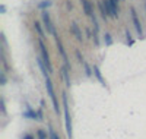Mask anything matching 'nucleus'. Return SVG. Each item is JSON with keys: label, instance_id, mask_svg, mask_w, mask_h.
<instances>
[{"label": "nucleus", "instance_id": "obj_20", "mask_svg": "<svg viewBox=\"0 0 146 139\" xmlns=\"http://www.w3.org/2000/svg\"><path fill=\"white\" fill-rule=\"evenodd\" d=\"M83 69H85V75H86L88 78H91L92 75H94V72H92V66H89L88 63H85V65H83Z\"/></svg>", "mask_w": 146, "mask_h": 139}, {"label": "nucleus", "instance_id": "obj_27", "mask_svg": "<svg viewBox=\"0 0 146 139\" xmlns=\"http://www.w3.org/2000/svg\"><path fill=\"white\" fill-rule=\"evenodd\" d=\"M22 139H35V136L32 133H25V135L22 136Z\"/></svg>", "mask_w": 146, "mask_h": 139}, {"label": "nucleus", "instance_id": "obj_30", "mask_svg": "<svg viewBox=\"0 0 146 139\" xmlns=\"http://www.w3.org/2000/svg\"><path fill=\"white\" fill-rule=\"evenodd\" d=\"M0 13H2V15H3V13H6V6H5V5L0 6Z\"/></svg>", "mask_w": 146, "mask_h": 139}, {"label": "nucleus", "instance_id": "obj_28", "mask_svg": "<svg viewBox=\"0 0 146 139\" xmlns=\"http://www.w3.org/2000/svg\"><path fill=\"white\" fill-rule=\"evenodd\" d=\"M85 35H86L88 38H91V37H92V31L89 28H85Z\"/></svg>", "mask_w": 146, "mask_h": 139}, {"label": "nucleus", "instance_id": "obj_5", "mask_svg": "<svg viewBox=\"0 0 146 139\" xmlns=\"http://www.w3.org/2000/svg\"><path fill=\"white\" fill-rule=\"evenodd\" d=\"M54 40H56V45H57V50H58V53H60V57H62V60H63V63H64L63 66H66L69 70H72L69 56H67V53H66V48H64L62 40H60V37H58V35H54Z\"/></svg>", "mask_w": 146, "mask_h": 139}, {"label": "nucleus", "instance_id": "obj_21", "mask_svg": "<svg viewBox=\"0 0 146 139\" xmlns=\"http://www.w3.org/2000/svg\"><path fill=\"white\" fill-rule=\"evenodd\" d=\"M48 136H50V135H47V132L42 130V129H38V130H36V138H38V139H47Z\"/></svg>", "mask_w": 146, "mask_h": 139}, {"label": "nucleus", "instance_id": "obj_13", "mask_svg": "<svg viewBox=\"0 0 146 139\" xmlns=\"http://www.w3.org/2000/svg\"><path fill=\"white\" fill-rule=\"evenodd\" d=\"M62 75H63V79H64V84H66V86L67 88H70V85H72V82H70V70L66 67V66H62Z\"/></svg>", "mask_w": 146, "mask_h": 139}, {"label": "nucleus", "instance_id": "obj_22", "mask_svg": "<svg viewBox=\"0 0 146 139\" xmlns=\"http://www.w3.org/2000/svg\"><path fill=\"white\" fill-rule=\"evenodd\" d=\"M75 54H76V59H78V61L80 63V65H85V59H83V56H82V53H80V50H75Z\"/></svg>", "mask_w": 146, "mask_h": 139}, {"label": "nucleus", "instance_id": "obj_8", "mask_svg": "<svg viewBox=\"0 0 146 139\" xmlns=\"http://www.w3.org/2000/svg\"><path fill=\"white\" fill-rule=\"evenodd\" d=\"M70 32L73 34V37H75L79 43H83V32H82V29L79 28V25L75 21L70 23Z\"/></svg>", "mask_w": 146, "mask_h": 139}, {"label": "nucleus", "instance_id": "obj_17", "mask_svg": "<svg viewBox=\"0 0 146 139\" xmlns=\"http://www.w3.org/2000/svg\"><path fill=\"white\" fill-rule=\"evenodd\" d=\"M124 35H126V40H127V45H129V47H131L133 44H135V38H133L131 32H130L129 29H126V31H124Z\"/></svg>", "mask_w": 146, "mask_h": 139}, {"label": "nucleus", "instance_id": "obj_11", "mask_svg": "<svg viewBox=\"0 0 146 139\" xmlns=\"http://www.w3.org/2000/svg\"><path fill=\"white\" fill-rule=\"evenodd\" d=\"M23 117L25 119H32V120H38V113H36L35 110H32L31 106L27 103V110L23 111Z\"/></svg>", "mask_w": 146, "mask_h": 139}, {"label": "nucleus", "instance_id": "obj_26", "mask_svg": "<svg viewBox=\"0 0 146 139\" xmlns=\"http://www.w3.org/2000/svg\"><path fill=\"white\" fill-rule=\"evenodd\" d=\"M118 2L120 0H110V3L113 5V7H114V10L117 12V13H118Z\"/></svg>", "mask_w": 146, "mask_h": 139}, {"label": "nucleus", "instance_id": "obj_18", "mask_svg": "<svg viewBox=\"0 0 146 139\" xmlns=\"http://www.w3.org/2000/svg\"><path fill=\"white\" fill-rule=\"evenodd\" d=\"M102 38H104L105 45H111V44H113V37H111V34H110V32H105Z\"/></svg>", "mask_w": 146, "mask_h": 139}, {"label": "nucleus", "instance_id": "obj_6", "mask_svg": "<svg viewBox=\"0 0 146 139\" xmlns=\"http://www.w3.org/2000/svg\"><path fill=\"white\" fill-rule=\"evenodd\" d=\"M91 22L94 25V31H92V38H94V44L96 47H100V22L96 19V15L94 13L91 16Z\"/></svg>", "mask_w": 146, "mask_h": 139}, {"label": "nucleus", "instance_id": "obj_14", "mask_svg": "<svg viewBox=\"0 0 146 139\" xmlns=\"http://www.w3.org/2000/svg\"><path fill=\"white\" fill-rule=\"evenodd\" d=\"M34 28H35V31H36V34H38L40 38H44V37H45V32H44V29H42V27H41V23H40L38 21L34 22Z\"/></svg>", "mask_w": 146, "mask_h": 139}, {"label": "nucleus", "instance_id": "obj_12", "mask_svg": "<svg viewBox=\"0 0 146 139\" xmlns=\"http://www.w3.org/2000/svg\"><path fill=\"white\" fill-rule=\"evenodd\" d=\"M102 3H104V6H105V10H107V15H108V16H111V18H118V13L114 10L113 5L110 3V0H102Z\"/></svg>", "mask_w": 146, "mask_h": 139}, {"label": "nucleus", "instance_id": "obj_19", "mask_svg": "<svg viewBox=\"0 0 146 139\" xmlns=\"http://www.w3.org/2000/svg\"><path fill=\"white\" fill-rule=\"evenodd\" d=\"M48 135H50V139H60L58 133L54 132V129H53V126H51V124H48Z\"/></svg>", "mask_w": 146, "mask_h": 139}, {"label": "nucleus", "instance_id": "obj_15", "mask_svg": "<svg viewBox=\"0 0 146 139\" xmlns=\"http://www.w3.org/2000/svg\"><path fill=\"white\" fill-rule=\"evenodd\" d=\"M98 10H100V13H101V18L104 21H107L108 19V15H107V10H105V6L102 3V0H100V2H98Z\"/></svg>", "mask_w": 146, "mask_h": 139}, {"label": "nucleus", "instance_id": "obj_9", "mask_svg": "<svg viewBox=\"0 0 146 139\" xmlns=\"http://www.w3.org/2000/svg\"><path fill=\"white\" fill-rule=\"evenodd\" d=\"M82 2V9H83V13L86 15V16H92L95 13V9H94V5L92 2H89V0H80Z\"/></svg>", "mask_w": 146, "mask_h": 139}, {"label": "nucleus", "instance_id": "obj_23", "mask_svg": "<svg viewBox=\"0 0 146 139\" xmlns=\"http://www.w3.org/2000/svg\"><path fill=\"white\" fill-rule=\"evenodd\" d=\"M6 82H7V79H6V72L5 70H2L0 72V85H6Z\"/></svg>", "mask_w": 146, "mask_h": 139}, {"label": "nucleus", "instance_id": "obj_31", "mask_svg": "<svg viewBox=\"0 0 146 139\" xmlns=\"http://www.w3.org/2000/svg\"><path fill=\"white\" fill-rule=\"evenodd\" d=\"M145 10H146V6H145Z\"/></svg>", "mask_w": 146, "mask_h": 139}, {"label": "nucleus", "instance_id": "obj_29", "mask_svg": "<svg viewBox=\"0 0 146 139\" xmlns=\"http://www.w3.org/2000/svg\"><path fill=\"white\" fill-rule=\"evenodd\" d=\"M66 6H67V10H72L73 9V5H72L70 0H67V2H66Z\"/></svg>", "mask_w": 146, "mask_h": 139}, {"label": "nucleus", "instance_id": "obj_1", "mask_svg": "<svg viewBox=\"0 0 146 139\" xmlns=\"http://www.w3.org/2000/svg\"><path fill=\"white\" fill-rule=\"evenodd\" d=\"M62 103H63V114H64V129L69 139H73V126H72V117L69 111V101H67V92H62Z\"/></svg>", "mask_w": 146, "mask_h": 139}, {"label": "nucleus", "instance_id": "obj_10", "mask_svg": "<svg viewBox=\"0 0 146 139\" xmlns=\"http://www.w3.org/2000/svg\"><path fill=\"white\" fill-rule=\"evenodd\" d=\"M92 72H94V76L96 78V81H98L102 86H105V88H107V82H105V79H104V76H102V73H101L100 67L96 66V65H94V66H92Z\"/></svg>", "mask_w": 146, "mask_h": 139}, {"label": "nucleus", "instance_id": "obj_24", "mask_svg": "<svg viewBox=\"0 0 146 139\" xmlns=\"http://www.w3.org/2000/svg\"><path fill=\"white\" fill-rule=\"evenodd\" d=\"M0 110H2V114H6V104H5V98H0Z\"/></svg>", "mask_w": 146, "mask_h": 139}, {"label": "nucleus", "instance_id": "obj_4", "mask_svg": "<svg viewBox=\"0 0 146 139\" xmlns=\"http://www.w3.org/2000/svg\"><path fill=\"white\" fill-rule=\"evenodd\" d=\"M41 19H42V25H44V28L47 31V34H50V35H57V29L54 27V23L50 18V13H48L47 10H42V13H41Z\"/></svg>", "mask_w": 146, "mask_h": 139}, {"label": "nucleus", "instance_id": "obj_25", "mask_svg": "<svg viewBox=\"0 0 146 139\" xmlns=\"http://www.w3.org/2000/svg\"><path fill=\"white\" fill-rule=\"evenodd\" d=\"M36 113H38V122H42L44 120V110H42V107H40L38 110H36Z\"/></svg>", "mask_w": 146, "mask_h": 139}, {"label": "nucleus", "instance_id": "obj_7", "mask_svg": "<svg viewBox=\"0 0 146 139\" xmlns=\"http://www.w3.org/2000/svg\"><path fill=\"white\" fill-rule=\"evenodd\" d=\"M130 16H131V21H133V25H135V29L137 32L139 37L143 35V28H142V23H140V19L137 16V12L135 7H130Z\"/></svg>", "mask_w": 146, "mask_h": 139}, {"label": "nucleus", "instance_id": "obj_2", "mask_svg": "<svg viewBox=\"0 0 146 139\" xmlns=\"http://www.w3.org/2000/svg\"><path fill=\"white\" fill-rule=\"evenodd\" d=\"M45 90H47V94H48V97H50V100H51L54 113L58 116V114H60V103H58V100H57V97H56V91H54V86H53V81H51L50 76L45 78Z\"/></svg>", "mask_w": 146, "mask_h": 139}, {"label": "nucleus", "instance_id": "obj_16", "mask_svg": "<svg viewBox=\"0 0 146 139\" xmlns=\"http://www.w3.org/2000/svg\"><path fill=\"white\" fill-rule=\"evenodd\" d=\"M51 6H53V0H42V2L38 3V9H41V10H45Z\"/></svg>", "mask_w": 146, "mask_h": 139}, {"label": "nucleus", "instance_id": "obj_3", "mask_svg": "<svg viewBox=\"0 0 146 139\" xmlns=\"http://www.w3.org/2000/svg\"><path fill=\"white\" fill-rule=\"evenodd\" d=\"M38 47H40L41 59H42V61L45 63L48 73H53V72H54V69H53V63H51V60H50V54H48L47 45H45V43H44V40H42V38H38Z\"/></svg>", "mask_w": 146, "mask_h": 139}]
</instances>
